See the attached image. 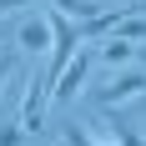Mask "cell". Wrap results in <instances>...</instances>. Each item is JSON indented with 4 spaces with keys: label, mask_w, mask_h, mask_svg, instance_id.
I'll return each instance as SVG.
<instances>
[{
    "label": "cell",
    "mask_w": 146,
    "mask_h": 146,
    "mask_svg": "<svg viewBox=\"0 0 146 146\" xmlns=\"http://www.w3.org/2000/svg\"><path fill=\"white\" fill-rule=\"evenodd\" d=\"M141 96H146V66H126V71H111V81L96 91L101 111H121V106L141 101Z\"/></svg>",
    "instance_id": "1"
},
{
    "label": "cell",
    "mask_w": 146,
    "mask_h": 146,
    "mask_svg": "<svg viewBox=\"0 0 146 146\" xmlns=\"http://www.w3.org/2000/svg\"><path fill=\"white\" fill-rule=\"evenodd\" d=\"M91 60H96V50H76L71 56V66H66V71L56 76V86H50V101H76V96H81V91H86V76H91Z\"/></svg>",
    "instance_id": "2"
},
{
    "label": "cell",
    "mask_w": 146,
    "mask_h": 146,
    "mask_svg": "<svg viewBox=\"0 0 146 146\" xmlns=\"http://www.w3.org/2000/svg\"><path fill=\"white\" fill-rule=\"evenodd\" d=\"M15 45L20 50H30V56H50V45H56V35H50V15L45 10H30V15H20V25H15Z\"/></svg>",
    "instance_id": "3"
},
{
    "label": "cell",
    "mask_w": 146,
    "mask_h": 146,
    "mask_svg": "<svg viewBox=\"0 0 146 146\" xmlns=\"http://www.w3.org/2000/svg\"><path fill=\"white\" fill-rule=\"evenodd\" d=\"M96 60H101V66H111V71H126V66L136 60V45L121 40V35H106V40L96 45Z\"/></svg>",
    "instance_id": "4"
},
{
    "label": "cell",
    "mask_w": 146,
    "mask_h": 146,
    "mask_svg": "<svg viewBox=\"0 0 146 146\" xmlns=\"http://www.w3.org/2000/svg\"><path fill=\"white\" fill-rule=\"evenodd\" d=\"M60 141H66V146H96L86 126H66V136H60Z\"/></svg>",
    "instance_id": "5"
},
{
    "label": "cell",
    "mask_w": 146,
    "mask_h": 146,
    "mask_svg": "<svg viewBox=\"0 0 146 146\" xmlns=\"http://www.w3.org/2000/svg\"><path fill=\"white\" fill-rule=\"evenodd\" d=\"M111 131H116V146H146L141 136H136L131 126H121V121H116V126H111Z\"/></svg>",
    "instance_id": "6"
},
{
    "label": "cell",
    "mask_w": 146,
    "mask_h": 146,
    "mask_svg": "<svg viewBox=\"0 0 146 146\" xmlns=\"http://www.w3.org/2000/svg\"><path fill=\"white\" fill-rule=\"evenodd\" d=\"M20 141H25L20 126H0V146H20Z\"/></svg>",
    "instance_id": "7"
},
{
    "label": "cell",
    "mask_w": 146,
    "mask_h": 146,
    "mask_svg": "<svg viewBox=\"0 0 146 146\" xmlns=\"http://www.w3.org/2000/svg\"><path fill=\"white\" fill-rule=\"evenodd\" d=\"M15 76V56H0V91H5V81Z\"/></svg>",
    "instance_id": "8"
},
{
    "label": "cell",
    "mask_w": 146,
    "mask_h": 146,
    "mask_svg": "<svg viewBox=\"0 0 146 146\" xmlns=\"http://www.w3.org/2000/svg\"><path fill=\"white\" fill-rule=\"evenodd\" d=\"M136 15H146V0H136Z\"/></svg>",
    "instance_id": "9"
},
{
    "label": "cell",
    "mask_w": 146,
    "mask_h": 146,
    "mask_svg": "<svg viewBox=\"0 0 146 146\" xmlns=\"http://www.w3.org/2000/svg\"><path fill=\"white\" fill-rule=\"evenodd\" d=\"M111 146H116V141H111Z\"/></svg>",
    "instance_id": "10"
}]
</instances>
